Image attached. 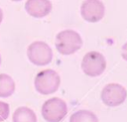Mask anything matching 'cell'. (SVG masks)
I'll return each mask as SVG.
<instances>
[{"label": "cell", "mask_w": 127, "mask_h": 122, "mask_svg": "<svg viewBox=\"0 0 127 122\" xmlns=\"http://www.w3.org/2000/svg\"><path fill=\"white\" fill-rule=\"evenodd\" d=\"M0 63H1V56H0Z\"/></svg>", "instance_id": "obj_16"}, {"label": "cell", "mask_w": 127, "mask_h": 122, "mask_svg": "<svg viewBox=\"0 0 127 122\" xmlns=\"http://www.w3.org/2000/svg\"><path fill=\"white\" fill-rule=\"evenodd\" d=\"M13 122H37V116L29 107L21 106L14 111Z\"/></svg>", "instance_id": "obj_9"}, {"label": "cell", "mask_w": 127, "mask_h": 122, "mask_svg": "<svg viewBox=\"0 0 127 122\" xmlns=\"http://www.w3.org/2000/svg\"><path fill=\"white\" fill-rule=\"evenodd\" d=\"M9 113H10L9 104L4 101H0V122L6 120L9 116Z\"/></svg>", "instance_id": "obj_12"}, {"label": "cell", "mask_w": 127, "mask_h": 122, "mask_svg": "<svg viewBox=\"0 0 127 122\" xmlns=\"http://www.w3.org/2000/svg\"><path fill=\"white\" fill-rule=\"evenodd\" d=\"M69 122H98V118L89 110H78L71 114Z\"/></svg>", "instance_id": "obj_11"}, {"label": "cell", "mask_w": 127, "mask_h": 122, "mask_svg": "<svg viewBox=\"0 0 127 122\" xmlns=\"http://www.w3.org/2000/svg\"><path fill=\"white\" fill-rule=\"evenodd\" d=\"M126 98L127 90L119 83H108L101 91V100L109 107H115L122 104Z\"/></svg>", "instance_id": "obj_6"}, {"label": "cell", "mask_w": 127, "mask_h": 122, "mask_svg": "<svg viewBox=\"0 0 127 122\" xmlns=\"http://www.w3.org/2000/svg\"><path fill=\"white\" fill-rule=\"evenodd\" d=\"M121 56H122V58H123L125 61H127V42H126V43L123 45V47H122Z\"/></svg>", "instance_id": "obj_13"}, {"label": "cell", "mask_w": 127, "mask_h": 122, "mask_svg": "<svg viewBox=\"0 0 127 122\" xmlns=\"http://www.w3.org/2000/svg\"><path fill=\"white\" fill-rule=\"evenodd\" d=\"M61 83V77L59 73L54 69H44L37 73L34 84L36 90L43 94L48 95L56 92L59 89Z\"/></svg>", "instance_id": "obj_2"}, {"label": "cell", "mask_w": 127, "mask_h": 122, "mask_svg": "<svg viewBox=\"0 0 127 122\" xmlns=\"http://www.w3.org/2000/svg\"><path fill=\"white\" fill-rule=\"evenodd\" d=\"M2 20H3V12H2V10H1V8H0V24H1Z\"/></svg>", "instance_id": "obj_14"}, {"label": "cell", "mask_w": 127, "mask_h": 122, "mask_svg": "<svg viewBox=\"0 0 127 122\" xmlns=\"http://www.w3.org/2000/svg\"><path fill=\"white\" fill-rule=\"evenodd\" d=\"M66 113V103L59 97H52L46 100L42 106V116L47 122H61Z\"/></svg>", "instance_id": "obj_3"}, {"label": "cell", "mask_w": 127, "mask_h": 122, "mask_svg": "<svg viewBox=\"0 0 127 122\" xmlns=\"http://www.w3.org/2000/svg\"><path fill=\"white\" fill-rule=\"evenodd\" d=\"M29 61L36 65H46L52 61L53 51L50 46L43 41H36L29 45L27 49Z\"/></svg>", "instance_id": "obj_5"}, {"label": "cell", "mask_w": 127, "mask_h": 122, "mask_svg": "<svg viewBox=\"0 0 127 122\" xmlns=\"http://www.w3.org/2000/svg\"><path fill=\"white\" fill-rule=\"evenodd\" d=\"M14 79L6 73H0V97H9L14 93Z\"/></svg>", "instance_id": "obj_10"}, {"label": "cell", "mask_w": 127, "mask_h": 122, "mask_svg": "<svg viewBox=\"0 0 127 122\" xmlns=\"http://www.w3.org/2000/svg\"><path fill=\"white\" fill-rule=\"evenodd\" d=\"M105 7L100 0H85L80 6V14L83 20L96 23L104 17Z\"/></svg>", "instance_id": "obj_7"}, {"label": "cell", "mask_w": 127, "mask_h": 122, "mask_svg": "<svg viewBox=\"0 0 127 122\" xmlns=\"http://www.w3.org/2000/svg\"><path fill=\"white\" fill-rule=\"evenodd\" d=\"M11 1H15V2H17V1H21V0H11Z\"/></svg>", "instance_id": "obj_15"}, {"label": "cell", "mask_w": 127, "mask_h": 122, "mask_svg": "<svg viewBox=\"0 0 127 122\" xmlns=\"http://www.w3.org/2000/svg\"><path fill=\"white\" fill-rule=\"evenodd\" d=\"M57 51L63 56H69L77 52L82 46L80 35L73 30H64L56 36Z\"/></svg>", "instance_id": "obj_1"}, {"label": "cell", "mask_w": 127, "mask_h": 122, "mask_svg": "<svg viewBox=\"0 0 127 122\" xmlns=\"http://www.w3.org/2000/svg\"><path fill=\"white\" fill-rule=\"evenodd\" d=\"M25 10L32 17L43 18L51 13L52 3L50 0H27Z\"/></svg>", "instance_id": "obj_8"}, {"label": "cell", "mask_w": 127, "mask_h": 122, "mask_svg": "<svg viewBox=\"0 0 127 122\" xmlns=\"http://www.w3.org/2000/svg\"><path fill=\"white\" fill-rule=\"evenodd\" d=\"M106 68V61L103 55L98 52H88L81 61L82 71L90 77H95L103 73Z\"/></svg>", "instance_id": "obj_4"}]
</instances>
